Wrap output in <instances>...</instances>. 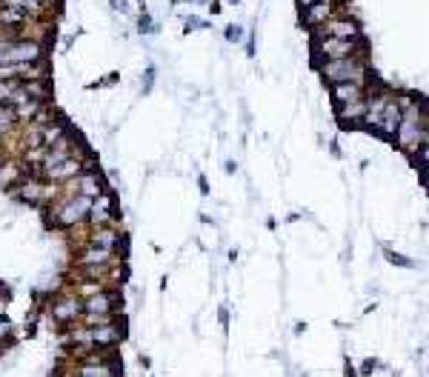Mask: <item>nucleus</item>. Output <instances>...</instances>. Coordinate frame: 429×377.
Listing matches in <instances>:
<instances>
[{
  "instance_id": "19",
  "label": "nucleus",
  "mask_w": 429,
  "mask_h": 377,
  "mask_svg": "<svg viewBox=\"0 0 429 377\" xmlns=\"http://www.w3.org/2000/svg\"><path fill=\"white\" fill-rule=\"evenodd\" d=\"M18 129V120H15V112H12V106H0V137H9L12 132Z\"/></svg>"
},
{
  "instance_id": "29",
  "label": "nucleus",
  "mask_w": 429,
  "mask_h": 377,
  "mask_svg": "<svg viewBox=\"0 0 429 377\" xmlns=\"http://www.w3.org/2000/svg\"><path fill=\"white\" fill-rule=\"evenodd\" d=\"M298 4H301V9H304V6H309V4H315V0H298Z\"/></svg>"
},
{
  "instance_id": "15",
  "label": "nucleus",
  "mask_w": 429,
  "mask_h": 377,
  "mask_svg": "<svg viewBox=\"0 0 429 377\" xmlns=\"http://www.w3.org/2000/svg\"><path fill=\"white\" fill-rule=\"evenodd\" d=\"M86 243L118 252V249H120V243H123V235H120L115 226H95V229L89 232V238H86Z\"/></svg>"
},
{
  "instance_id": "23",
  "label": "nucleus",
  "mask_w": 429,
  "mask_h": 377,
  "mask_svg": "<svg viewBox=\"0 0 429 377\" xmlns=\"http://www.w3.org/2000/svg\"><path fill=\"white\" fill-rule=\"evenodd\" d=\"M209 26H212V23L203 21V18H195V15L186 18V32H192V29H209Z\"/></svg>"
},
{
  "instance_id": "3",
  "label": "nucleus",
  "mask_w": 429,
  "mask_h": 377,
  "mask_svg": "<svg viewBox=\"0 0 429 377\" xmlns=\"http://www.w3.org/2000/svg\"><path fill=\"white\" fill-rule=\"evenodd\" d=\"M352 55H366V41H343V38H326V35L312 38V60L315 63L352 58Z\"/></svg>"
},
{
  "instance_id": "22",
  "label": "nucleus",
  "mask_w": 429,
  "mask_h": 377,
  "mask_svg": "<svg viewBox=\"0 0 429 377\" xmlns=\"http://www.w3.org/2000/svg\"><path fill=\"white\" fill-rule=\"evenodd\" d=\"M224 35H227V41H229V43H241V41H244V29H241L238 23L227 26V32H224Z\"/></svg>"
},
{
  "instance_id": "28",
  "label": "nucleus",
  "mask_w": 429,
  "mask_h": 377,
  "mask_svg": "<svg viewBox=\"0 0 429 377\" xmlns=\"http://www.w3.org/2000/svg\"><path fill=\"white\" fill-rule=\"evenodd\" d=\"M247 55H249V58H255V41H252V38L247 41Z\"/></svg>"
},
{
  "instance_id": "20",
  "label": "nucleus",
  "mask_w": 429,
  "mask_h": 377,
  "mask_svg": "<svg viewBox=\"0 0 429 377\" xmlns=\"http://www.w3.org/2000/svg\"><path fill=\"white\" fill-rule=\"evenodd\" d=\"M138 32H140V35H155V32H157V26H155V21H152L149 12H140V18H138Z\"/></svg>"
},
{
  "instance_id": "13",
  "label": "nucleus",
  "mask_w": 429,
  "mask_h": 377,
  "mask_svg": "<svg viewBox=\"0 0 429 377\" xmlns=\"http://www.w3.org/2000/svg\"><path fill=\"white\" fill-rule=\"evenodd\" d=\"M86 329H89V346H98V349L115 346L123 337V326H118L115 320L112 323H100V326H86Z\"/></svg>"
},
{
  "instance_id": "31",
  "label": "nucleus",
  "mask_w": 429,
  "mask_h": 377,
  "mask_svg": "<svg viewBox=\"0 0 429 377\" xmlns=\"http://www.w3.org/2000/svg\"><path fill=\"white\" fill-rule=\"evenodd\" d=\"M0 314H4V297H0Z\"/></svg>"
},
{
  "instance_id": "6",
  "label": "nucleus",
  "mask_w": 429,
  "mask_h": 377,
  "mask_svg": "<svg viewBox=\"0 0 429 377\" xmlns=\"http://www.w3.org/2000/svg\"><path fill=\"white\" fill-rule=\"evenodd\" d=\"M338 12H343V4H338V0H315V4H309V6L301 9V21H304L306 29L312 32V29L324 26V23H326L332 15H338Z\"/></svg>"
},
{
  "instance_id": "32",
  "label": "nucleus",
  "mask_w": 429,
  "mask_h": 377,
  "mask_svg": "<svg viewBox=\"0 0 429 377\" xmlns=\"http://www.w3.org/2000/svg\"><path fill=\"white\" fill-rule=\"evenodd\" d=\"M4 143H6V140H4V137H0V149H4Z\"/></svg>"
},
{
  "instance_id": "26",
  "label": "nucleus",
  "mask_w": 429,
  "mask_h": 377,
  "mask_svg": "<svg viewBox=\"0 0 429 377\" xmlns=\"http://www.w3.org/2000/svg\"><path fill=\"white\" fill-rule=\"evenodd\" d=\"M155 75H157V69H155V66H149V69H146V83H143V89H146V92L152 89V83H155Z\"/></svg>"
},
{
  "instance_id": "14",
  "label": "nucleus",
  "mask_w": 429,
  "mask_h": 377,
  "mask_svg": "<svg viewBox=\"0 0 429 377\" xmlns=\"http://www.w3.org/2000/svg\"><path fill=\"white\" fill-rule=\"evenodd\" d=\"M329 97H332V106L352 103V100L366 97V86L363 83H329Z\"/></svg>"
},
{
  "instance_id": "30",
  "label": "nucleus",
  "mask_w": 429,
  "mask_h": 377,
  "mask_svg": "<svg viewBox=\"0 0 429 377\" xmlns=\"http://www.w3.org/2000/svg\"><path fill=\"white\" fill-rule=\"evenodd\" d=\"M227 4H229V6H238V4H244V0H227Z\"/></svg>"
},
{
  "instance_id": "27",
  "label": "nucleus",
  "mask_w": 429,
  "mask_h": 377,
  "mask_svg": "<svg viewBox=\"0 0 429 377\" xmlns=\"http://www.w3.org/2000/svg\"><path fill=\"white\" fill-rule=\"evenodd\" d=\"M38 4H41L43 9H49V12H58V6H61V0H38Z\"/></svg>"
},
{
  "instance_id": "24",
  "label": "nucleus",
  "mask_w": 429,
  "mask_h": 377,
  "mask_svg": "<svg viewBox=\"0 0 429 377\" xmlns=\"http://www.w3.org/2000/svg\"><path fill=\"white\" fill-rule=\"evenodd\" d=\"M9 331H12L9 317H6V314H0V340H6V337H9Z\"/></svg>"
},
{
  "instance_id": "1",
  "label": "nucleus",
  "mask_w": 429,
  "mask_h": 377,
  "mask_svg": "<svg viewBox=\"0 0 429 377\" xmlns=\"http://www.w3.org/2000/svg\"><path fill=\"white\" fill-rule=\"evenodd\" d=\"M324 83H369V63L366 55H352V58H338V60H321L315 63Z\"/></svg>"
},
{
  "instance_id": "8",
  "label": "nucleus",
  "mask_w": 429,
  "mask_h": 377,
  "mask_svg": "<svg viewBox=\"0 0 429 377\" xmlns=\"http://www.w3.org/2000/svg\"><path fill=\"white\" fill-rule=\"evenodd\" d=\"M118 218V209H115V198L109 192H100L98 198H92V206H89V223L92 226H112Z\"/></svg>"
},
{
  "instance_id": "17",
  "label": "nucleus",
  "mask_w": 429,
  "mask_h": 377,
  "mask_svg": "<svg viewBox=\"0 0 429 377\" xmlns=\"http://www.w3.org/2000/svg\"><path fill=\"white\" fill-rule=\"evenodd\" d=\"M0 4H4V6H12V9H18V12H24V15L35 18V21H49V18H52V12L43 9L38 0H0Z\"/></svg>"
},
{
  "instance_id": "4",
  "label": "nucleus",
  "mask_w": 429,
  "mask_h": 377,
  "mask_svg": "<svg viewBox=\"0 0 429 377\" xmlns=\"http://www.w3.org/2000/svg\"><path fill=\"white\" fill-rule=\"evenodd\" d=\"M38 60H46V41L43 38L26 35V38L6 43L4 63H38Z\"/></svg>"
},
{
  "instance_id": "10",
  "label": "nucleus",
  "mask_w": 429,
  "mask_h": 377,
  "mask_svg": "<svg viewBox=\"0 0 429 377\" xmlns=\"http://www.w3.org/2000/svg\"><path fill=\"white\" fill-rule=\"evenodd\" d=\"M400 117H403V109L398 106V100H395V92H392V97L386 100V106H383V112H381V120H378L375 132H378L383 140H392V137H395V132H398V123H400Z\"/></svg>"
},
{
  "instance_id": "21",
  "label": "nucleus",
  "mask_w": 429,
  "mask_h": 377,
  "mask_svg": "<svg viewBox=\"0 0 429 377\" xmlns=\"http://www.w3.org/2000/svg\"><path fill=\"white\" fill-rule=\"evenodd\" d=\"M15 86H18V80H0V106H9Z\"/></svg>"
},
{
  "instance_id": "11",
  "label": "nucleus",
  "mask_w": 429,
  "mask_h": 377,
  "mask_svg": "<svg viewBox=\"0 0 429 377\" xmlns=\"http://www.w3.org/2000/svg\"><path fill=\"white\" fill-rule=\"evenodd\" d=\"M363 112H366V97L335 106V117L343 129H361L363 126Z\"/></svg>"
},
{
  "instance_id": "5",
  "label": "nucleus",
  "mask_w": 429,
  "mask_h": 377,
  "mask_svg": "<svg viewBox=\"0 0 429 377\" xmlns=\"http://www.w3.org/2000/svg\"><path fill=\"white\" fill-rule=\"evenodd\" d=\"M315 35H326V38H343V41H366L363 38V29H361V23L352 18V15H343V12H338V15H332L324 26H318V29H312V38Z\"/></svg>"
},
{
  "instance_id": "33",
  "label": "nucleus",
  "mask_w": 429,
  "mask_h": 377,
  "mask_svg": "<svg viewBox=\"0 0 429 377\" xmlns=\"http://www.w3.org/2000/svg\"><path fill=\"white\" fill-rule=\"evenodd\" d=\"M195 4H206V0H195Z\"/></svg>"
},
{
  "instance_id": "25",
  "label": "nucleus",
  "mask_w": 429,
  "mask_h": 377,
  "mask_svg": "<svg viewBox=\"0 0 429 377\" xmlns=\"http://www.w3.org/2000/svg\"><path fill=\"white\" fill-rule=\"evenodd\" d=\"M386 260H389V263H395V266H412V260H409V257H400V255H395V252H386Z\"/></svg>"
},
{
  "instance_id": "9",
  "label": "nucleus",
  "mask_w": 429,
  "mask_h": 377,
  "mask_svg": "<svg viewBox=\"0 0 429 377\" xmlns=\"http://www.w3.org/2000/svg\"><path fill=\"white\" fill-rule=\"evenodd\" d=\"M83 314V297L75 292V294H63L52 303V317L58 323H72V320H81Z\"/></svg>"
},
{
  "instance_id": "2",
  "label": "nucleus",
  "mask_w": 429,
  "mask_h": 377,
  "mask_svg": "<svg viewBox=\"0 0 429 377\" xmlns=\"http://www.w3.org/2000/svg\"><path fill=\"white\" fill-rule=\"evenodd\" d=\"M61 198L52 203V223L61 226V229H72V226H81L86 223L89 218V206H92V198H83L78 192H58Z\"/></svg>"
},
{
  "instance_id": "18",
  "label": "nucleus",
  "mask_w": 429,
  "mask_h": 377,
  "mask_svg": "<svg viewBox=\"0 0 429 377\" xmlns=\"http://www.w3.org/2000/svg\"><path fill=\"white\" fill-rule=\"evenodd\" d=\"M78 377H115V371L106 363H83L78 368Z\"/></svg>"
},
{
  "instance_id": "7",
  "label": "nucleus",
  "mask_w": 429,
  "mask_h": 377,
  "mask_svg": "<svg viewBox=\"0 0 429 377\" xmlns=\"http://www.w3.org/2000/svg\"><path fill=\"white\" fill-rule=\"evenodd\" d=\"M63 192H78V195H83V198H98L100 192H106V186H103V177H100L95 169H83L78 177L66 180Z\"/></svg>"
},
{
  "instance_id": "16",
  "label": "nucleus",
  "mask_w": 429,
  "mask_h": 377,
  "mask_svg": "<svg viewBox=\"0 0 429 377\" xmlns=\"http://www.w3.org/2000/svg\"><path fill=\"white\" fill-rule=\"evenodd\" d=\"M43 109H49V100H35V97H29V100H24V103L12 106L18 126H29V123H35V120H38V115H41Z\"/></svg>"
},
{
  "instance_id": "12",
  "label": "nucleus",
  "mask_w": 429,
  "mask_h": 377,
  "mask_svg": "<svg viewBox=\"0 0 429 377\" xmlns=\"http://www.w3.org/2000/svg\"><path fill=\"white\" fill-rule=\"evenodd\" d=\"M118 312V294L115 292H95L83 297V314H115Z\"/></svg>"
}]
</instances>
